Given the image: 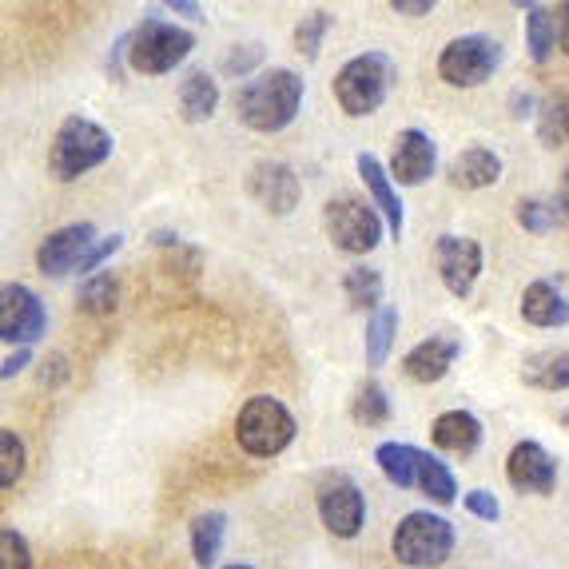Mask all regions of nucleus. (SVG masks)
Segmentation results:
<instances>
[{"label": "nucleus", "mask_w": 569, "mask_h": 569, "mask_svg": "<svg viewBox=\"0 0 569 569\" xmlns=\"http://www.w3.org/2000/svg\"><path fill=\"white\" fill-rule=\"evenodd\" d=\"M77 303H80V311H88V315H112L116 303H120V279H116L112 271H96L92 279L80 283Z\"/></svg>", "instance_id": "30"}, {"label": "nucleus", "mask_w": 569, "mask_h": 569, "mask_svg": "<svg viewBox=\"0 0 569 569\" xmlns=\"http://www.w3.org/2000/svg\"><path fill=\"white\" fill-rule=\"evenodd\" d=\"M522 319L533 327H566L569 323V299L553 279H538L522 291Z\"/></svg>", "instance_id": "20"}, {"label": "nucleus", "mask_w": 569, "mask_h": 569, "mask_svg": "<svg viewBox=\"0 0 569 569\" xmlns=\"http://www.w3.org/2000/svg\"><path fill=\"white\" fill-rule=\"evenodd\" d=\"M506 478L522 493H553L558 486V462L541 442H518L506 458Z\"/></svg>", "instance_id": "15"}, {"label": "nucleus", "mask_w": 569, "mask_h": 569, "mask_svg": "<svg viewBox=\"0 0 569 569\" xmlns=\"http://www.w3.org/2000/svg\"><path fill=\"white\" fill-rule=\"evenodd\" d=\"M518 9L526 12V48H530L533 64H546L558 48V12L546 4H526V0H518Z\"/></svg>", "instance_id": "22"}, {"label": "nucleus", "mask_w": 569, "mask_h": 569, "mask_svg": "<svg viewBox=\"0 0 569 569\" xmlns=\"http://www.w3.org/2000/svg\"><path fill=\"white\" fill-rule=\"evenodd\" d=\"M438 148L422 128H402L395 136V152H390V180H399L402 188H418L435 176Z\"/></svg>", "instance_id": "14"}, {"label": "nucleus", "mask_w": 569, "mask_h": 569, "mask_svg": "<svg viewBox=\"0 0 569 569\" xmlns=\"http://www.w3.org/2000/svg\"><path fill=\"white\" fill-rule=\"evenodd\" d=\"M355 168H359L362 183H367V196L370 203L379 208V216L387 219V231L395 239L402 236V200H399V191H395V180H390V171L379 163V156H370V152H359L355 156Z\"/></svg>", "instance_id": "17"}, {"label": "nucleus", "mask_w": 569, "mask_h": 569, "mask_svg": "<svg viewBox=\"0 0 569 569\" xmlns=\"http://www.w3.org/2000/svg\"><path fill=\"white\" fill-rule=\"evenodd\" d=\"M219 108V84L208 68H191L180 84V112L188 123H203L211 120Z\"/></svg>", "instance_id": "21"}, {"label": "nucleus", "mask_w": 569, "mask_h": 569, "mask_svg": "<svg viewBox=\"0 0 569 569\" xmlns=\"http://www.w3.org/2000/svg\"><path fill=\"white\" fill-rule=\"evenodd\" d=\"M430 438H435V447L447 450V455H475V450L482 447V422H478L470 410H447V415L435 418Z\"/></svg>", "instance_id": "18"}, {"label": "nucleus", "mask_w": 569, "mask_h": 569, "mask_svg": "<svg viewBox=\"0 0 569 569\" xmlns=\"http://www.w3.org/2000/svg\"><path fill=\"white\" fill-rule=\"evenodd\" d=\"M112 132H104L96 120L84 116H68L64 123L52 136V148H48V171L57 180H80L84 171L100 168V163L112 156Z\"/></svg>", "instance_id": "4"}, {"label": "nucleus", "mask_w": 569, "mask_h": 569, "mask_svg": "<svg viewBox=\"0 0 569 569\" xmlns=\"http://www.w3.org/2000/svg\"><path fill=\"white\" fill-rule=\"evenodd\" d=\"M502 64V44L482 32H470V37H455L442 57H438V77L450 88H478L498 72Z\"/></svg>", "instance_id": "8"}, {"label": "nucleus", "mask_w": 569, "mask_h": 569, "mask_svg": "<svg viewBox=\"0 0 569 569\" xmlns=\"http://www.w3.org/2000/svg\"><path fill=\"white\" fill-rule=\"evenodd\" d=\"M395 331H399V311L395 307H379L370 315L367 339H362V351H367V367H382L395 347Z\"/></svg>", "instance_id": "26"}, {"label": "nucleus", "mask_w": 569, "mask_h": 569, "mask_svg": "<svg viewBox=\"0 0 569 569\" xmlns=\"http://www.w3.org/2000/svg\"><path fill=\"white\" fill-rule=\"evenodd\" d=\"M561 427H566V430H569V410H566V415H561Z\"/></svg>", "instance_id": "48"}, {"label": "nucleus", "mask_w": 569, "mask_h": 569, "mask_svg": "<svg viewBox=\"0 0 569 569\" xmlns=\"http://www.w3.org/2000/svg\"><path fill=\"white\" fill-rule=\"evenodd\" d=\"M236 442L251 458H276L295 442V415L271 395L247 399L236 418Z\"/></svg>", "instance_id": "6"}, {"label": "nucleus", "mask_w": 569, "mask_h": 569, "mask_svg": "<svg viewBox=\"0 0 569 569\" xmlns=\"http://www.w3.org/2000/svg\"><path fill=\"white\" fill-rule=\"evenodd\" d=\"M342 295H347V303L355 311H379L382 303V276L375 267H351L347 276H342Z\"/></svg>", "instance_id": "27"}, {"label": "nucleus", "mask_w": 569, "mask_h": 569, "mask_svg": "<svg viewBox=\"0 0 569 569\" xmlns=\"http://www.w3.org/2000/svg\"><path fill=\"white\" fill-rule=\"evenodd\" d=\"M513 219H518V228L533 231V236H546V231L561 228V219H566V211L558 208V200H518V208H513Z\"/></svg>", "instance_id": "33"}, {"label": "nucleus", "mask_w": 569, "mask_h": 569, "mask_svg": "<svg viewBox=\"0 0 569 569\" xmlns=\"http://www.w3.org/2000/svg\"><path fill=\"white\" fill-rule=\"evenodd\" d=\"M48 331V311L40 295L24 283H4L0 291V339L29 347Z\"/></svg>", "instance_id": "10"}, {"label": "nucleus", "mask_w": 569, "mask_h": 569, "mask_svg": "<svg viewBox=\"0 0 569 569\" xmlns=\"http://www.w3.org/2000/svg\"><path fill=\"white\" fill-rule=\"evenodd\" d=\"M390 9L399 12V17H430L435 0H390Z\"/></svg>", "instance_id": "41"}, {"label": "nucleus", "mask_w": 569, "mask_h": 569, "mask_svg": "<svg viewBox=\"0 0 569 569\" xmlns=\"http://www.w3.org/2000/svg\"><path fill=\"white\" fill-rule=\"evenodd\" d=\"M223 533H228V513L208 510L200 518H191V553H196V566L211 569L223 550Z\"/></svg>", "instance_id": "25"}, {"label": "nucleus", "mask_w": 569, "mask_h": 569, "mask_svg": "<svg viewBox=\"0 0 569 569\" xmlns=\"http://www.w3.org/2000/svg\"><path fill=\"white\" fill-rule=\"evenodd\" d=\"M120 247H123V236H108V239H100V243H96L92 251H88L84 263H80V271H84V279H92L96 271L104 267V259H112L116 251H120Z\"/></svg>", "instance_id": "38"}, {"label": "nucleus", "mask_w": 569, "mask_h": 569, "mask_svg": "<svg viewBox=\"0 0 569 569\" xmlns=\"http://www.w3.org/2000/svg\"><path fill=\"white\" fill-rule=\"evenodd\" d=\"M29 362H32L29 347H17V355H9V359H4V367H0V379H12V375H20V370L29 367Z\"/></svg>", "instance_id": "42"}, {"label": "nucleus", "mask_w": 569, "mask_h": 569, "mask_svg": "<svg viewBox=\"0 0 569 569\" xmlns=\"http://www.w3.org/2000/svg\"><path fill=\"white\" fill-rule=\"evenodd\" d=\"M553 12H558V48L569 57V0L566 4H558Z\"/></svg>", "instance_id": "44"}, {"label": "nucleus", "mask_w": 569, "mask_h": 569, "mask_svg": "<svg viewBox=\"0 0 569 569\" xmlns=\"http://www.w3.org/2000/svg\"><path fill=\"white\" fill-rule=\"evenodd\" d=\"M335 29V17L327 9H315L307 12L299 24H295V52H303L307 60H319V52H323V40L327 32Z\"/></svg>", "instance_id": "32"}, {"label": "nucleus", "mask_w": 569, "mask_h": 569, "mask_svg": "<svg viewBox=\"0 0 569 569\" xmlns=\"http://www.w3.org/2000/svg\"><path fill=\"white\" fill-rule=\"evenodd\" d=\"M123 40H128V68L140 77H168L196 48V37L188 29L160 17H143L132 32H123Z\"/></svg>", "instance_id": "3"}, {"label": "nucleus", "mask_w": 569, "mask_h": 569, "mask_svg": "<svg viewBox=\"0 0 569 569\" xmlns=\"http://www.w3.org/2000/svg\"><path fill=\"white\" fill-rule=\"evenodd\" d=\"M96 243H100L96 239V223H68V228L52 231L37 251L40 276L64 279L68 271H80V263H84Z\"/></svg>", "instance_id": "13"}, {"label": "nucleus", "mask_w": 569, "mask_h": 569, "mask_svg": "<svg viewBox=\"0 0 569 569\" xmlns=\"http://www.w3.org/2000/svg\"><path fill=\"white\" fill-rule=\"evenodd\" d=\"M315 493H319L315 498L319 502V518H323V526L335 538H355L362 530V522H367V498H362V490L351 478L327 475Z\"/></svg>", "instance_id": "9"}, {"label": "nucleus", "mask_w": 569, "mask_h": 569, "mask_svg": "<svg viewBox=\"0 0 569 569\" xmlns=\"http://www.w3.org/2000/svg\"><path fill=\"white\" fill-rule=\"evenodd\" d=\"M323 228L339 251L347 256H367L382 243V231H387V219L379 216V208L362 196H339L323 208Z\"/></svg>", "instance_id": "7"}, {"label": "nucleus", "mask_w": 569, "mask_h": 569, "mask_svg": "<svg viewBox=\"0 0 569 569\" xmlns=\"http://www.w3.org/2000/svg\"><path fill=\"white\" fill-rule=\"evenodd\" d=\"M418 490L438 506H450L458 498V482H455V475H450V466L438 462V458L427 455V450H422V458H418Z\"/></svg>", "instance_id": "28"}, {"label": "nucleus", "mask_w": 569, "mask_h": 569, "mask_svg": "<svg viewBox=\"0 0 569 569\" xmlns=\"http://www.w3.org/2000/svg\"><path fill=\"white\" fill-rule=\"evenodd\" d=\"M223 569H256V566H243V561H231V566H223Z\"/></svg>", "instance_id": "47"}, {"label": "nucleus", "mask_w": 569, "mask_h": 569, "mask_svg": "<svg viewBox=\"0 0 569 569\" xmlns=\"http://www.w3.org/2000/svg\"><path fill=\"white\" fill-rule=\"evenodd\" d=\"M24 475V442L17 438V430H0V486L12 490L17 478Z\"/></svg>", "instance_id": "34"}, {"label": "nucleus", "mask_w": 569, "mask_h": 569, "mask_svg": "<svg viewBox=\"0 0 569 569\" xmlns=\"http://www.w3.org/2000/svg\"><path fill=\"white\" fill-rule=\"evenodd\" d=\"M303 77L291 68H267L256 80H247L236 92V116L251 128V132H283L287 123L303 108Z\"/></svg>", "instance_id": "1"}, {"label": "nucleus", "mask_w": 569, "mask_h": 569, "mask_svg": "<svg viewBox=\"0 0 569 569\" xmlns=\"http://www.w3.org/2000/svg\"><path fill=\"white\" fill-rule=\"evenodd\" d=\"M163 9H168V12H180V17H191V20H208L203 4H191V0H168Z\"/></svg>", "instance_id": "43"}, {"label": "nucleus", "mask_w": 569, "mask_h": 569, "mask_svg": "<svg viewBox=\"0 0 569 569\" xmlns=\"http://www.w3.org/2000/svg\"><path fill=\"white\" fill-rule=\"evenodd\" d=\"M351 418L359 427H382L390 418V395L375 379H367L351 399Z\"/></svg>", "instance_id": "31"}, {"label": "nucleus", "mask_w": 569, "mask_h": 569, "mask_svg": "<svg viewBox=\"0 0 569 569\" xmlns=\"http://www.w3.org/2000/svg\"><path fill=\"white\" fill-rule=\"evenodd\" d=\"M247 196L259 203L271 216H291L299 208V196H303V183L295 176V168L279 160H263L247 171Z\"/></svg>", "instance_id": "12"}, {"label": "nucleus", "mask_w": 569, "mask_h": 569, "mask_svg": "<svg viewBox=\"0 0 569 569\" xmlns=\"http://www.w3.org/2000/svg\"><path fill=\"white\" fill-rule=\"evenodd\" d=\"M458 355H462V342H458L455 335H430V339H422L418 347H410L407 351V359H402V375H407L410 382L430 387V382L447 379Z\"/></svg>", "instance_id": "16"}, {"label": "nucleus", "mask_w": 569, "mask_h": 569, "mask_svg": "<svg viewBox=\"0 0 569 569\" xmlns=\"http://www.w3.org/2000/svg\"><path fill=\"white\" fill-rule=\"evenodd\" d=\"M538 108H541V100L533 92H526V88H513V96H510V116L513 120H538Z\"/></svg>", "instance_id": "39"}, {"label": "nucleus", "mask_w": 569, "mask_h": 569, "mask_svg": "<svg viewBox=\"0 0 569 569\" xmlns=\"http://www.w3.org/2000/svg\"><path fill=\"white\" fill-rule=\"evenodd\" d=\"M152 243L156 247H180V236H176V231H156Z\"/></svg>", "instance_id": "46"}, {"label": "nucleus", "mask_w": 569, "mask_h": 569, "mask_svg": "<svg viewBox=\"0 0 569 569\" xmlns=\"http://www.w3.org/2000/svg\"><path fill=\"white\" fill-rule=\"evenodd\" d=\"M418 458H422V450L410 447V442H382L375 450V462H379L382 478L390 486H399V490H415L418 486Z\"/></svg>", "instance_id": "23"}, {"label": "nucleus", "mask_w": 569, "mask_h": 569, "mask_svg": "<svg viewBox=\"0 0 569 569\" xmlns=\"http://www.w3.org/2000/svg\"><path fill=\"white\" fill-rule=\"evenodd\" d=\"M450 183L462 191H482V188H493V183L502 180V160H498V152H490V148H466V152L455 156V163H450Z\"/></svg>", "instance_id": "19"}, {"label": "nucleus", "mask_w": 569, "mask_h": 569, "mask_svg": "<svg viewBox=\"0 0 569 569\" xmlns=\"http://www.w3.org/2000/svg\"><path fill=\"white\" fill-rule=\"evenodd\" d=\"M0 569H32V550L24 533H17L12 526L0 530Z\"/></svg>", "instance_id": "35"}, {"label": "nucleus", "mask_w": 569, "mask_h": 569, "mask_svg": "<svg viewBox=\"0 0 569 569\" xmlns=\"http://www.w3.org/2000/svg\"><path fill=\"white\" fill-rule=\"evenodd\" d=\"M435 263L447 291L455 299H466V295L475 291L478 276H482V243L470 236H438Z\"/></svg>", "instance_id": "11"}, {"label": "nucleus", "mask_w": 569, "mask_h": 569, "mask_svg": "<svg viewBox=\"0 0 569 569\" xmlns=\"http://www.w3.org/2000/svg\"><path fill=\"white\" fill-rule=\"evenodd\" d=\"M522 382L533 390H558L569 387V351H538L522 362Z\"/></svg>", "instance_id": "24"}, {"label": "nucleus", "mask_w": 569, "mask_h": 569, "mask_svg": "<svg viewBox=\"0 0 569 569\" xmlns=\"http://www.w3.org/2000/svg\"><path fill=\"white\" fill-rule=\"evenodd\" d=\"M40 387H60V382L68 379V359L64 355H48L44 362H40Z\"/></svg>", "instance_id": "40"}, {"label": "nucleus", "mask_w": 569, "mask_h": 569, "mask_svg": "<svg viewBox=\"0 0 569 569\" xmlns=\"http://www.w3.org/2000/svg\"><path fill=\"white\" fill-rule=\"evenodd\" d=\"M455 541L458 533L450 518L430 510H415L399 522V530L390 538V550L410 569H438L455 553Z\"/></svg>", "instance_id": "5"}, {"label": "nucleus", "mask_w": 569, "mask_h": 569, "mask_svg": "<svg viewBox=\"0 0 569 569\" xmlns=\"http://www.w3.org/2000/svg\"><path fill=\"white\" fill-rule=\"evenodd\" d=\"M395 80H399V68L387 52H362L335 72V100H339L342 112L359 120V116L379 112Z\"/></svg>", "instance_id": "2"}, {"label": "nucleus", "mask_w": 569, "mask_h": 569, "mask_svg": "<svg viewBox=\"0 0 569 569\" xmlns=\"http://www.w3.org/2000/svg\"><path fill=\"white\" fill-rule=\"evenodd\" d=\"M558 208L566 211V219H569V168H566V176H561V188H558Z\"/></svg>", "instance_id": "45"}, {"label": "nucleus", "mask_w": 569, "mask_h": 569, "mask_svg": "<svg viewBox=\"0 0 569 569\" xmlns=\"http://www.w3.org/2000/svg\"><path fill=\"white\" fill-rule=\"evenodd\" d=\"M462 506L475 518H482V522H498L502 518V506H498V498H493L490 490H470V493H462Z\"/></svg>", "instance_id": "36"}, {"label": "nucleus", "mask_w": 569, "mask_h": 569, "mask_svg": "<svg viewBox=\"0 0 569 569\" xmlns=\"http://www.w3.org/2000/svg\"><path fill=\"white\" fill-rule=\"evenodd\" d=\"M259 60H263V44H243V48H236V52H228L223 72H228V77H247Z\"/></svg>", "instance_id": "37"}, {"label": "nucleus", "mask_w": 569, "mask_h": 569, "mask_svg": "<svg viewBox=\"0 0 569 569\" xmlns=\"http://www.w3.org/2000/svg\"><path fill=\"white\" fill-rule=\"evenodd\" d=\"M538 140L546 148H561L569 140V96L550 92L538 108Z\"/></svg>", "instance_id": "29"}]
</instances>
